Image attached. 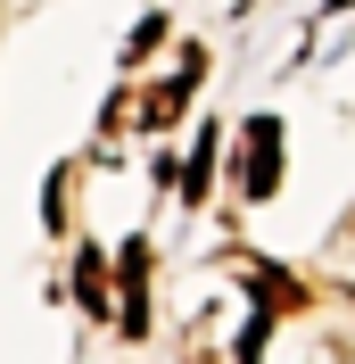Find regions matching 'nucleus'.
<instances>
[{"instance_id":"7ed1b4c3","label":"nucleus","mask_w":355,"mask_h":364,"mask_svg":"<svg viewBox=\"0 0 355 364\" xmlns=\"http://www.w3.org/2000/svg\"><path fill=\"white\" fill-rule=\"evenodd\" d=\"M141 290H149V249L133 240V249H124V290H116V298H124V306H116V323H124L133 340L149 331V306H141Z\"/></svg>"},{"instance_id":"f257e3e1","label":"nucleus","mask_w":355,"mask_h":364,"mask_svg":"<svg viewBox=\"0 0 355 364\" xmlns=\"http://www.w3.org/2000/svg\"><path fill=\"white\" fill-rule=\"evenodd\" d=\"M240 191L248 199H273V191H281V124H273V116H256L240 133Z\"/></svg>"},{"instance_id":"f03ea898","label":"nucleus","mask_w":355,"mask_h":364,"mask_svg":"<svg viewBox=\"0 0 355 364\" xmlns=\"http://www.w3.org/2000/svg\"><path fill=\"white\" fill-rule=\"evenodd\" d=\"M199 75H207V50H182V75H174V83H157V91H141V100H133V124L165 133V124L190 108V83H199Z\"/></svg>"},{"instance_id":"423d86ee","label":"nucleus","mask_w":355,"mask_h":364,"mask_svg":"<svg viewBox=\"0 0 355 364\" xmlns=\"http://www.w3.org/2000/svg\"><path fill=\"white\" fill-rule=\"evenodd\" d=\"M157 42H165V17H149V25H141L133 42H124V58H149V50H157Z\"/></svg>"},{"instance_id":"20e7f679","label":"nucleus","mask_w":355,"mask_h":364,"mask_svg":"<svg viewBox=\"0 0 355 364\" xmlns=\"http://www.w3.org/2000/svg\"><path fill=\"white\" fill-rule=\"evenodd\" d=\"M75 290H83L91 315H108V273H99V257H91V249H83V265H75Z\"/></svg>"},{"instance_id":"39448f33","label":"nucleus","mask_w":355,"mask_h":364,"mask_svg":"<svg viewBox=\"0 0 355 364\" xmlns=\"http://www.w3.org/2000/svg\"><path fill=\"white\" fill-rule=\"evenodd\" d=\"M207 166H215V133L199 141V158H190V174H182V199H190V207L207 199Z\"/></svg>"}]
</instances>
